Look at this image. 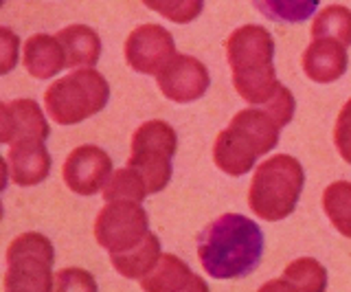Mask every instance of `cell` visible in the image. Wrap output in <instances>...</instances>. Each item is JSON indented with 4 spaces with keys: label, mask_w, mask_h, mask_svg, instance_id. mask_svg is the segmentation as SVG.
Wrapping results in <instances>:
<instances>
[{
    "label": "cell",
    "mask_w": 351,
    "mask_h": 292,
    "mask_svg": "<svg viewBox=\"0 0 351 292\" xmlns=\"http://www.w3.org/2000/svg\"><path fill=\"white\" fill-rule=\"evenodd\" d=\"M0 220H3V202H0Z\"/></svg>",
    "instance_id": "30"
},
{
    "label": "cell",
    "mask_w": 351,
    "mask_h": 292,
    "mask_svg": "<svg viewBox=\"0 0 351 292\" xmlns=\"http://www.w3.org/2000/svg\"><path fill=\"white\" fill-rule=\"evenodd\" d=\"M7 180H9V167H7V163H5V158L0 156V191H5Z\"/></svg>",
    "instance_id": "29"
},
{
    "label": "cell",
    "mask_w": 351,
    "mask_h": 292,
    "mask_svg": "<svg viewBox=\"0 0 351 292\" xmlns=\"http://www.w3.org/2000/svg\"><path fill=\"white\" fill-rule=\"evenodd\" d=\"M252 5L272 23L299 25L314 16L321 0H252Z\"/></svg>",
    "instance_id": "20"
},
{
    "label": "cell",
    "mask_w": 351,
    "mask_h": 292,
    "mask_svg": "<svg viewBox=\"0 0 351 292\" xmlns=\"http://www.w3.org/2000/svg\"><path fill=\"white\" fill-rule=\"evenodd\" d=\"M226 60L237 95L252 106L272 101L281 90L274 73V38L261 25H244L226 40Z\"/></svg>",
    "instance_id": "3"
},
{
    "label": "cell",
    "mask_w": 351,
    "mask_h": 292,
    "mask_svg": "<svg viewBox=\"0 0 351 292\" xmlns=\"http://www.w3.org/2000/svg\"><path fill=\"white\" fill-rule=\"evenodd\" d=\"M14 141V114L9 104H0V143Z\"/></svg>",
    "instance_id": "28"
},
{
    "label": "cell",
    "mask_w": 351,
    "mask_h": 292,
    "mask_svg": "<svg viewBox=\"0 0 351 292\" xmlns=\"http://www.w3.org/2000/svg\"><path fill=\"white\" fill-rule=\"evenodd\" d=\"M305 187L303 165L294 156L277 154L261 163L250 180L248 207L257 218L279 222L294 213Z\"/></svg>",
    "instance_id": "4"
},
{
    "label": "cell",
    "mask_w": 351,
    "mask_h": 292,
    "mask_svg": "<svg viewBox=\"0 0 351 292\" xmlns=\"http://www.w3.org/2000/svg\"><path fill=\"white\" fill-rule=\"evenodd\" d=\"M294 95L281 86L272 101L261 108L239 110L226 130L217 134L213 145V160L217 169L228 176H244L255 167L257 158L277 147L279 132L294 117Z\"/></svg>",
    "instance_id": "1"
},
{
    "label": "cell",
    "mask_w": 351,
    "mask_h": 292,
    "mask_svg": "<svg viewBox=\"0 0 351 292\" xmlns=\"http://www.w3.org/2000/svg\"><path fill=\"white\" fill-rule=\"evenodd\" d=\"M141 3L176 25L193 23L204 9V0H141Z\"/></svg>",
    "instance_id": "24"
},
{
    "label": "cell",
    "mask_w": 351,
    "mask_h": 292,
    "mask_svg": "<svg viewBox=\"0 0 351 292\" xmlns=\"http://www.w3.org/2000/svg\"><path fill=\"white\" fill-rule=\"evenodd\" d=\"M53 290H60V292H66V290H90V292H95L97 284H95V279H93L90 273H88V270L64 268V270H60L58 275H55Z\"/></svg>",
    "instance_id": "25"
},
{
    "label": "cell",
    "mask_w": 351,
    "mask_h": 292,
    "mask_svg": "<svg viewBox=\"0 0 351 292\" xmlns=\"http://www.w3.org/2000/svg\"><path fill=\"white\" fill-rule=\"evenodd\" d=\"M347 64V47L327 38H314L303 53V71L316 84L338 82L345 75Z\"/></svg>",
    "instance_id": "13"
},
{
    "label": "cell",
    "mask_w": 351,
    "mask_h": 292,
    "mask_svg": "<svg viewBox=\"0 0 351 292\" xmlns=\"http://www.w3.org/2000/svg\"><path fill=\"white\" fill-rule=\"evenodd\" d=\"M149 220L141 202L134 200H108L95 220L97 244L112 253H125L143 242L149 233Z\"/></svg>",
    "instance_id": "8"
},
{
    "label": "cell",
    "mask_w": 351,
    "mask_h": 292,
    "mask_svg": "<svg viewBox=\"0 0 351 292\" xmlns=\"http://www.w3.org/2000/svg\"><path fill=\"white\" fill-rule=\"evenodd\" d=\"M11 114H14V141L18 138H40L47 141L51 127L42 108L33 99H16L9 104ZM11 141V143H14Z\"/></svg>",
    "instance_id": "19"
},
{
    "label": "cell",
    "mask_w": 351,
    "mask_h": 292,
    "mask_svg": "<svg viewBox=\"0 0 351 292\" xmlns=\"http://www.w3.org/2000/svg\"><path fill=\"white\" fill-rule=\"evenodd\" d=\"M66 187L80 196H95L104 191L112 176V158L97 145H80L69 154L62 169Z\"/></svg>",
    "instance_id": "10"
},
{
    "label": "cell",
    "mask_w": 351,
    "mask_h": 292,
    "mask_svg": "<svg viewBox=\"0 0 351 292\" xmlns=\"http://www.w3.org/2000/svg\"><path fill=\"white\" fill-rule=\"evenodd\" d=\"M147 187L143 178L136 174L132 167H123V169H117L110 180L106 182L104 187V200H134V202H143L145 200Z\"/></svg>",
    "instance_id": "23"
},
{
    "label": "cell",
    "mask_w": 351,
    "mask_h": 292,
    "mask_svg": "<svg viewBox=\"0 0 351 292\" xmlns=\"http://www.w3.org/2000/svg\"><path fill=\"white\" fill-rule=\"evenodd\" d=\"M327 288V270L312 257H301L283 270L281 279L270 281L261 290H299V292H321Z\"/></svg>",
    "instance_id": "17"
},
{
    "label": "cell",
    "mask_w": 351,
    "mask_h": 292,
    "mask_svg": "<svg viewBox=\"0 0 351 292\" xmlns=\"http://www.w3.org/2000/svg\"><path fill=\"white\" fill-rule=\"evenodd\" d=\"M160 240L154 233H147L143 237V242L130 248L125 253H112L110 262H112L114 270L125 279H143L149 270L158 264L160 259Z\"/></svg>",
    "instance_id": "18"
},
{
    "label": "cell",
    "mask_w": 351,
    "mask_h": 292,
    "mask_svg": "<svg viewBox=\"0 0 351 292\" xmlns=\"http://www.w3.org/2000/svg\"><path fill=\"white\" fill-rule=\"evenodd\" d=\"M58 40L64 49L66 66L80 69V66H95L101 58V40L90 27L86 25H71L62 29Z\"/></svg>",
    "instance_id": "16"
},
{
    "label": "cell",
    "mask_w": 351,
    "mask_h": 292,
    "mask_svg": "<svg viewBox=\"0 0 351 292\" xmlns=\"http://www.w3.org/2000/svg\"><path fill=\"white\" fill-rule=\"evenodd\" d=\"M158 90L176 104H191L197 101L211 86L204 64L193 56H176L171 62L156 75Z\"/></svg>",
    "instance_id": "11"
},
{
    "label": "cell",
    "mask_w": 351,
    "mask_h": 292,
    "mask_svg": "<svg viewBox=\"0 0 351 292\" xmlns=\"http://www.w3.org/2000/svg\"><path fill=\"white\" fill-rule=\"evenodd\" d=\"M323 211L334 229L351 240V182L336 180L323 191Z\"/></svg>",
    "instance_id": "21"
},
{
    "label": "cell",
    "mask_w": 351,
    "mask_h": 292,
    "mask_svg": "<svg viewBox=\"0 0 351 292\" xmlns=\"http://www.w3.org/2000/svg\"><path fill=\"white\" fill-rule=\"evenodd\" d=\"M3 3H5V0H0V7H3Z\"/></svg>",
    "instance_id": "31"
},
{
    "label": "cell",
    "mask_w": 351,
    "mask_h": 292,
    "mask_svg": "<svg viewBox=\"0 0 351 292\" xmlns=\"http://www.w3.org/2000/svg\"><path fill=\"white\" fill-rule=\"evenodd\" d=\"M25 69L36 80H51L62 69H66V56L58 36L38 34L31 36L25 45Z\"/></svg>",
    "instance_id": "15"
},
{
    "label": "cell",
    "mask_w": 351,
    "mask_h": 292,
    "mask_svg": "<svg viewBox=\"0 0 351 292\" xmlns=\"http://www.w3.org/2000/svg\"><path fill=\"white\" fill-rule=\"evenodd\" d=\"M266 237L257 222L241 213H224L197 237V257L213 279H244L261 262Z\"/></svg>",
    "instance_id": "2"
},
{
    "label": "cell",
    "mask_w": 351,
    "mask_h": 292,
    "mask_svg": "<svg viewBox=\"0 0 351 292\" xmlns=\"http://www.w3.org/2000/svg\"><path fill=\"white\" fill-rule=\"evenodd\" d=\"M176 149H178V134L167 121L158 119L145 121L132 136L128 167L143 178L147 193H158L169 185Z\"/></svg>",
    "instance_id": "6"
},
{
    "label": "cell",
    "mask_w": 351,
    "mask_h": 292,
    "mask_svg": "<svg viewBox=\"0 0 351 292\" xmlns=\"http://www.w3.org/2000/svg\"><path fill=\"white\" fill-rule=\"evenodd\" d=\"M9 171L18 187H33L49 178L51 154L40 138H18L9 149Z\"/></svg>",
    "instance_id": "12"
},
{
    "label": "cell",
    "mask_w": 351,
    "mask_h": 292,
    "mask_svg": "<svg viewBox=\"0 0 351 292\" xmlns=\"http://www.w3.org/2000/svg\"><path fill=\"white\" fill-rule=\"evenodd\" d=\"M20 38L7 27H0V77L18 66Z\"/></svg>",
    "instance_id": "27"
},
{
    "label": "cell",
    "mask_w": 351,
    "mask_h": 292,
    "mask_svg": "<svg viewBox=\"0 0 351 292\" xmlns=\"http://www.w3.org/2000/svg\"><path fill=\"white\" fill-rule=\"evenodd\" d=\"M334 145L345 163L351 165V99L338 112L334 125Z\"/></svg>",
    "instance_id": "26"
},
{
    "label": "cell",
    "mask_w": 351,
    "mask_h": 292,
    "mask_svg": "<svg viewBox=\"0 0 351 292\" xmlns=\"http://www.w3.org/2000/svg\"><path fill=\"white\" fill-rule=\"evenodd\" d=\"M110 99L106 77L93 66H84L53 82L44 93V106L55 123L75 125L104 110Z\"/></svg>",
    "instance_id": "5"
},
{
    "label": "cell",
    "mask_w": 351,
    "mask_h": 292,
    "mask_svg": "<svg viewBox=\"0 0 351 292\" xmlns=\"http://www.w3.org/2000/svg\"><path fill=\"white\" fill-rule=\"evenodd\" d=\"M173 56V36L160 25H141L125 40V62L143 75H158Z\"/></svg>",
    "instance_id": "9"
},
{
    "label": "cell",
    "mask_w": 351,
    "mask_h": 292,
    "mask_svg": "<svg viewBox=\"0 0 351 292\" xmlns=\"http://www.w3.org/2000/svg\"><path fill=\"white\" fill-rule=\"evenodd\" d=\"M53 262L55 251L47 235L22 233L7 248L5 290H53Z\"/></svg>",
    "instance_id": "7"
},
{
    "label": "cell",
    "mask_w": 351,
    "mask_h": 292,
    "mask_svg": "<svg viewBox=\"0 0 351 292\" xmlns=\"http://www.w3.org/2000/svg\"><path fill=\"white\" fill-rule=\"evenodd\" d=\"M312 38H327L351 47V9L343 5H329L312 23Z\"/></svg>",
    "instance_id": "22"
},
{
    "label": "cell",
    "mask_w": 351,
    "mask_h": 292,
    "mask_svg": "<svg viewBox=\"0 0 351 292\" xmlns=\"http://www.w3.org/2000/svg\"><path fill=\"white\" fill-rule=\"evenodd\" d=\"M141 288L147 292H167V290H186V292H206V281L191 273L180 257L171 253H162L158 264L141 279Z\"/></svg>",
    "instance_id": "14"
}]
</instances>
